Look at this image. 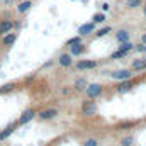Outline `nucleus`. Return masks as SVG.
<instances>
[{
	"label": "nucleus",
	"instance_id": "f257e3e1",
	"mask_svg": "<svg viewBox=\"0 0 146 146\" xmlns=\"http://www.w3.org/2000/svg\"><path fill=\"white\" fill-rule=\"evenodd\" d=\"M131 75H133V73L129 72V70H119V72L110 73V76H112V78H115V80H129V78H131Z\"/></svg>",
	"mask_w": 146,
	"mask_h": 146
},
{
	"label": "nucleus",
	"instance_id": "f03ea898",
	"mask_svg": "<svg viewBox=\"0 0 146 146\" xmlns=\"http://www.w3.org/2000/svg\"><path fill=\"white\" fill-rule=\"evenodd\" d=\"M100 92H102V87L99 83H94V85L87 87V95L88 97H97V95H100Z\"/></svg>",
	"mask_w": 146,
	"mask_h": 146
},
{
	"label": "nucleus",
	"instance_id": "7ed1b4c3",
	"mask_svg": "<svg viewBox=\"0 0 146 146\" xmlns=\"http://www.w3.org/2000/svg\"><path fill=\"white\" fill-rule=\"evenodd\" d=\"M95 110H97L95 104H92V102H85V104H83V112H85L87 115H92V114H95Z\"/></svg>",
	"mask_w": 146,
	"mask_h": 146
},
{
	"label": "nucleus",
	"instance_id": "20e7f679",
	"mask_svg": "<svg viewBox=\"0 0 146 146\" xmlns=\"http://www.w3.org/2000/svg\"><path fill=\"white\" fill-rule=\"evenodd\" d=\"M33 117H34V112H33V110H26V112L22 114V117L19 119V124H26V122H29Z\"/></svg>",
	"mask_w": 146,
	"mask_h": 146
},
{
	"label": "nucleus",
	"instance_id": "39448f33",
	"mask_svg": "<svg viewBox=\"0 0 146 146\" xmlns=\"http://www.w3.org/2000/svg\"><path fill=\"white\" fill-rule=\"evenodd\" d=\"M94 31V24H83V26H80V29H78V33L82 34V36H85V34H88V33H92Z\"/></svg>",
	"mask_w": 146,
	"mask_h": 146
},
{
	"label": "nucleus",
	"instance_id": "423d86ee",
	"mask_svg": "<svg viewBox=\"0 0 146 146\" xmlns=\"http://www.w3.org/2000/svg\"><path fill=\"white\" fill-rule=\"evenodd\" d=\"M56 114H58L56 109H48V110H42V112H41V117H42V119H51V117H54Z\"/></svg>",
	"mask_w": 146,
	"mask_h": 146
},
{
	"label": "nucleus",
	"instance_id": "0eeeda50",
	"mask_svg": "<svg viewBox=\"0 0 146 146\" xmlns=\"http://www.w3.org/2000/svg\"><path fill=\"white\" fill-rule=\"evenodd\" d=\"M14 129H15V124H10V126H9V127H7L5 131H2V133H0V141H3V139H5L7 136H10Z\"/></svg>",
	"mask_w": 146,
	"mask_h": 146
},
{
	"label": "nucleus",
	"instance_id": "6e6552de",
	"mask_svg": "<svg viewBox=\"0 0 146 146\" xmlns=\"http://www.w3.org/2000/svg\"><path fill=\"white\" fill-rule=\"evenodd\" d=\"M60 63H61L63 66H70V65H72V56H70V54H61V56H60Z\"/></svg>",
	"mask_w": 146,
	"mask_h": 146
},
{
	"label": "nucleus",
	"instance_id": "1a4fd4ad",
	"mask_svg": "<svg viewBox=\"0 0 146 146\" xmlns=\"http://www.w3.org/2000/svg\"><path fill=\"white\" fill-rule=\"evenodd\" d=\"M95 66V61H80L78 65H76V68H80V70H85V68H94Z\"/></svg>",
	"mask_w": 146,
	"mask_h": 146
},
{
	"label": "nucleus",
	"instance_id": "9d476101",
	"mask_svg": "<svg viewBox=\"0 0 146 146\" xmlns=\"http://www.w3.org/2000/svg\"><path fill=\"white\" fill-rule=\"evenodd\" d=\"M83 49H85V48H83V44H80V42H76L75 46L72 44V54H82Z\"/></svg>",
	"mask_w": 146,
	"mask_h": 146
},
{
	"label": "nucleus",
	"instance_id": "9b49d317",
	"mask_svg": "<svg viewBox=\"0 0 146 146\" xmlns=\"http://www.w3.org/2000/svg\"><path fill=\"white\" fill-rule=\"evenodd\" d=\"M131 87H133V83H131V82H124V83H121V85H119V88H117V90L122 94V92H127V90H131Z\"/></svg>",
	"mask_w": 146,
	"mask_h": 146
},
{
	"label": "nucleus",
	"instance_id": "f8f14e48",
	"mask_svg": "<svg viewBox=\"0 0 146 146\" xmlns=\"http://www.w3.org/2000/svg\"><path fill=\"white\" fill-rule=\"evenodd\" d=\"M10 29H12V22L5 21V22H2V24H0V33H9Z\"/></svg>",
	"mask_w": 146,
	"mask_h": 146
},
{
	"label": "nucleus",
	"instance_id": "ddd939ff",
	"mask_svg": "<svg viewBox=\"0 0 146 146\" xmlns=\"http://www.w3.org/2000/svg\"><path fill=\"white\" fill-rule=\"evenodd\" d=\"M119 49H121V51H126V53H127L129 49H133V44H131L129 41H122V42H121V46H119Z\"/></svg>",
	"mask_w": 146,
	"mask_h": 146
},
{
	"label": "nucleus",
	"instance_id": "4468645a",
	"mask_svg": "<svg viewBox=\"0 0 146 146\" xmlns=\"http://www.w3.org/2000/svg\"><path fill=\"white\" fill-rule=\"evenodd\" d=\"M127 37H129V33L127 31H119L117 33V39L122 42V41H127Z\"/></svg>",
	"mask_w": 146,
	"mask_h": 146
},
{
	"label": "nucleus",
	"instance_id": "2eb2a0df",
	"mask_svg": "<svg viewBox=\"0 0 146 146\" xmlns=\"http://www.w3.org/2000/svg\"><path fill=\"white\" fill-rule=\"evenodd\" d=\"M133 66H134L136 70H143V68H146V61H143V60L139 61V60H138V61H134V63H133Z\"/></svg>",
	"mask_w": 146,
	"mask_h": 146
},
{
	"label": "nucleus",
	"instance_id": "dca6fc26",
	"mask_svg": "<svg viewBox=\"0 0 146 146\" xmlns=\"http://www.w3.org/2000/svg\"><path fill=\"white\" fill-rule=\"evenodd\" d=\"M85 85H87V82L80 78V80H76V83H75V88H76V90H83V88H85Z\"/></svg>",
	"mask_w": 146,
	"mask_h": 146
},
{
	"label": "nucleus",
	"instance_id": "f3484780",
	"mask_svg": "<svg viewBox=\"0 0 146 146\" xmlns=\"http://www.w3.org/2000/svg\"><path fill=\"white\" fill-rule=\"evenodd\" d=\"M31 5H33L31 2H22V3L19 5V12H26V10H27V9L31 7Z\"/></svg>",
	"mask_w": 146,
	"mask_h": 146
},
{
	"label": "nucleus",
	"instance_id": "a211bd4d",
	"mask_svg": "<svg viewBox=\"0 0 146 146\" xmlns=\"http://www.w3.org/2000/svg\"><path fill=\"white\" fill-rule=\"evenodd\" d=\"M15 41V36L14 34H7V36L3 37V44H12Z\"/></svg>",
	"mask_w": 146,
	"mask_h": 146
},
{
	"label": "nucleus",
	"instance_id": "6ab92c4d",
	"mask_svg": "<svg viewBox=\"0 0 146 146\" xmlns=\"http://www.w3.org/2000/svg\"><path fill=\"white\" fill-rule=\"evenodd\" d=\"M139 5H141V0H127V7H131V9H136Z\"/></svg>",
	"mask_w": 146,
	"mask_h": 146
},
{
	"label": "nucleus",
	"instance_id": "aec40b11",
	"mask_svg": "<svg viewBox=\"0 0 146 146\" xmlns=\"http://www.w3.org/2000/svg\"><path fill=\"white\" fill-rule=\"evenodd\" d=\"M102 21H106V15L104 14H95L94 15V22H102Z\"/></svg>",
	"mask_w": 146,
	"mask_h": 146
},
{
	"label": "nucleus",
	"instance_id": "412c9836",
	"mask_svg": "<svg viewBox=\"0 0 146 146\" xmlns=\"http://www.w3.org/2000/svg\"><path fill=\"white\" fill-rule=\"evenodd\" d=\"M107 33H110V29H109V27H106V29H100V31L97 33V36H99V37H100V36H106Z\"/></svg>",
	"mask_w": 146,
	"mask_h": 146
},
{
	"label": "nucleus",
	"instance_id": "4be33fe9",
	"mask_svg": "<svg viewBox=\"0 0 146 146\" xmlns=\"http://www.w3.org/2000/svg\"><path fill=\"white\" fill-rule=\"evenodd\" d=\"M12 87H14L12 83H7L5 87H2V88H0V92H9V90H12Z\"/></svg>",
	"mask_w": 146,
	"mask_h": 146
},
{
	"label": "nucleus",
	"instance_id": "5701e85b",
	"mask_svg": "<svg viewBox=\"0 0 146 146\" xmlns=\"http://www.w3.org/2000/svg\"><path fill=\"white\" fill-rule=\"evenodd\" d=\"M124 54H126V51H121V49H119L117 53H114V54H112V58H121V56H124Z\"/></svg>",
	"mask_w": 146,
	"mask_h": 146
},
{
	"label": "nucleus",
	"instance_id": "b1692460",
	"mask_svg": "<svg viewBox=\"0 0 146 146\" xmlns=\"http://www.w3.org/2000/svg\"><path fill=\"white\" fill-rule=\"evenodd\" d=\"M131 143H133V139H131V138H124V139H122V146H129Z\"/></svg>",
	"mask_w": 146,
	"mask_h": 146
},
{
	"label": "nucleus",
	"instance_id": "393cba45",
	"mask_svg": "<svg viewBox=\"0 0 146 146\" xmlns=\"http://www.w3.org/2000/svg\"><path fill=\"white\" fill-rule=\"evenodd\" d=\"M85 146H97V141H95V139H88V141L85 143Z\"/></svg>",
	"mask_w": 146,
	"mask_h": 146
},
{
	"label": "nucleus",
	"instance_id": "a878e982",
	"mask_svg": "<svg viewBox=\"0 0 146 146\" xmlns=\"http://www.w3.org/2000/svg\"><path fill=\"white\" fill-rule=\"evenodd\" d=\"M76 42H80V39H78V37H75V39L70 41V44H76Z\"/></svg>",
	"mask_w": 146,
	"mask_h": 146
},
{
	"label": "nucleus",
	"instance_id": "bb28decb",
	"mask_svg": "<svg viewBox=\"0 0 146 146\" xmlns=\"http://www.w3.org/2000/svg\"><path fill=\"white\" fill-rule=\"evenodd\" d=\"M143 42H146V34H145V36H143Z\"/></svg>",
	"mask_w": 146,
	"mask_h": 146
},
{
	"label": "nucleus",
	"instance_id": "cd10ccee",
	"mask_svg": "<svg viewBox=\"0 0 146 146\" xmlns=\"http://www.w3.org/2000/svg\"><path fill=\"white\" fill-rule=\"evenodd\" d=\"M145 15H146V9H145Z\"/></svg>",
	"mask_w": 146,
	"mask_h": 146
}]
</instances>
